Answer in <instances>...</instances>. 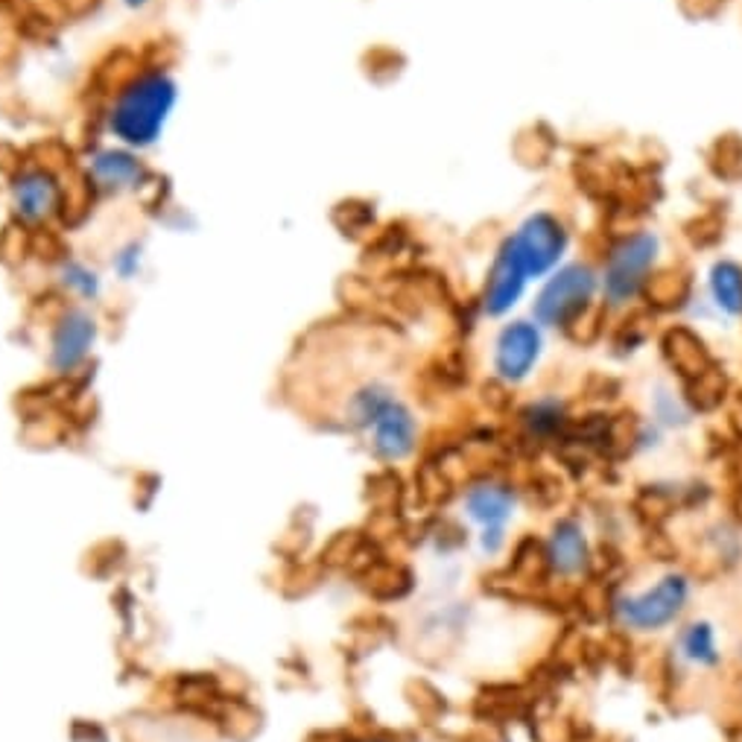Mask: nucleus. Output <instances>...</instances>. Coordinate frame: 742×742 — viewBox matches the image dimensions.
<instances>
[{
  "instance_id": "f257e3e1",
  "label": "nucleus",
  "mask_w": 742,
  "mask_h": 742,
  "mask_svg": "<svg viewBox=\"0 0 742 742\" xmlns=\"http://www.w3.org/2000/svg\"><path fill=\"white\" fill-rule=\"evenodd\" d=\"M179 100L175 76L161 64H147L118 85L106 109V129L114 144L144 153L161 141Z\"/></svg>"
},
{
  "instance_id": "f03ea898",
  "label": "nucleus",
  "mask_w": 742,
  "mask_h": 742,
  "mask_svg": "<svg viewBox=\"0 0 742 742\" xmlns=\"http://www.w3.org/2000/svg\"><path fill=\"white\" fill-rule=\"evenodd\" d=\"M349 422L366 433L372 450L384 462H403L418 441V422L413 410L398 401L392 389L384 384H366L351 394Z\"/></svg>"
},
{
  "instance_id": "7ed1b4c3",
  "label": "nucleus",
  "mask_w": 742,
  "mask_h": 742,
  "mask_svg": "<svg viewBox=\"0 0 742 742\" xmlns=\"http://www.w3.org/2000/svg\"><path fill=\"white\" fill-rule=\"evenodd\" d=\"M693 582L684 573H664L646 591H634L615 599V617L632 632H664L672 623H679L688 611Z\"/></svg>"
},
{
  "instance_id": "20e7f679",
  "label": "nucleus",
  "mask_w": 742,
  "mask_h": 742,
  "mask_svg": "<svg viewBox=\"0 0 742 742\" xmlns=\"http://www.w3.org/2000/svg\"><path fill=\"white\" fill-rule=\"evenodd\" d=\"M467 521L479 526V550L486 556H497L506 547V526L514 518L518 509V491L506 483H477L467 488L465 500H462Z\"/></svg>"
},
{
  "instance_id": "39448f33",
  "label": "nucleus",
  "mask_w": 742,
  "mask_h": 742,
  "mask_svg": "<svg viewBox=\"0 0 742 742\" xmlns=\"http://www.w3.org/2000/svg\"><path fill=\"white\" fill-rule=\"evenodd\" d=\"M10 208L15 220L36 229L53 222L64 208V187L47 167H24L10 182Z\"/></svg>"
},
{
  "instance_id": "423d86ee",
  "label": "nucleus",
  "mask_w": 742,
  "mask_h": 742,
  "mask_svg": "<svg viewBox=\"0 0 742 742\" xmlns=\"http://www.w3.org/2000/svg\"><path fill=\"white\" fill-rule=\"evenodd\" d=\"M594 290L596 278L587 266H564L559 276L552 278L550 284L542 290V295H538V302H535V319H538V325H547V328L568 325L573 316L585 311V304L591 302Z\"/></svg>"
},
{
  "instance_id": "0eeeda50",
  "label": "nucleus",
  "mask_w": 742,
  "mask_h": 742,
  "mask_svg": "<svg viewBox=\"0 0 742 742\" xmlns=\"http://www.w3.org/2000/svg\"><path fill=\"white\" fill-rule=\"evenodd\" d=\"M97 319L85 307H71L56 319L50 330V368L56 375H74L76 368L85 366L97 345Z\"/></svg>"
},
{
  "instance_id": "6e6552de",
  "label": "nucleus",
  "mask_w": 742,
  "mask_h": 742,
  "mask_svg": "<svg viewBox=\"0 0 742 742\" xmlns=\"http://www.w3.org/2000/svg\"><path fill=\"white\" fill-rule=\"evenodd\" d=\"M655 255H658V240L652 234H634V238L623 240L615 248L611 260H608V269H605V295H608V302L623 304L634 299V293L646 281L649 266L655 264Z\"/></svg>"
},
{
  "instance_id": "1a4fd4ad",
  "label": "nucleus",
  "mask_w": 742,
  "mask_h": 742,
  "mask_svg": "<svg viewBox=\"0 0 742 742\" xmlns=\"http://www.w3.org/2000/svg\"><path fill=\"white\" fill-rule=\"evenodd\" d=\"M509 246L514 248V255L526 269V276L542 278L559 264L561 252L568 246V234L561 229V222L552 220L550 214H535L509 240Z\"/></svg>"
},
{
  "instance_id": "9d476101",
  "label": "nucleus",
  "mask_w": 742,
  "mask_h": 742,
  "mask_svg": "<svg viewBox=\"0 0 742 742\" xmlns=\"http://www.w3.org/2000/svg\"><path fill=\"white\" fill-rule=\"evenodd\" d=\"M88 179L97 191L118 196V193L138 191L141 184L147 182V167L135 149L114 144V147H100L88 158Z\"/></svg>"
},
{
  "instance_id": "9b49d317",
  "label": "nucleus",
  "mask_w": 742,
  "mask_h": 742,
  "mask_svg": "<svg viewBox=\"0 0 742 742\" xmlns=\"http://www.w3.org/2000/svg\"><path fill=\"white\" fill-rule=\"evenodd\" d=\"M542 330L530 321H514L497 337L495 372L509 384H521L542 357Z\"/></svg>"
},
{
  "instance_id": "f8f14e48",
  "label": "nucleus",
  "mask_w": 742,
  "mask_h": 742,
  "mask_svg": "<svg viewBox=\"0 0 742 742\" xmlns=\"http://www.w3.org/2000/svg\"><path fill=\"white\" fill-rule=\"evenodd\" d=\"M547 564L556 576L573 579L582 576L591 564V547H587L585 526L576 518H561L552 523L547 535Z\"/></svg>"
},
{
  "instance_id": "ddd939ff",
  "label": "nucleus",
  "mask_w": 742,
  "mask_h": 742,
  "mask_svg": "<svg viewBox=\"0 0 742 742\" xmlns=\"http://www.w3.org/2000/svg\"><path fill=\"white\" fill-rule=\"evenodd\" d=\"M530 276L526 269L514 255V248L506 243L503 252L497 255L495 266H491V276H488L486 287V311L491 316H503L518 304V299L523 295V287H526Z\"/></svg>"
},
{
  "instance_id": "4468645a",
  "label": "nucleus",
  "mask_w": 742,
  "mask_h": 742,
  "mask_svg": "<svg viewBox=\"0 0 742 742\" xmlns=\"http://www.w3.org/2000/svg\"><path fill=\"white\" fill-rule=\"evenodd\" d=\"M679 655L688 660L690 667L710 669L719 664V637L716 629L707 620H696L681 629L679 634Z\"/></svg>"
},
{
  "instance_id": "2eb2a0df",
  "label": "nucleus",
  "mask_w": 742,
  "mask_h": 742,
  "mask_svg": "<svg viewBox=\"0 0 742 742\" xmlns=\"http://www.w3.org/2000/svg\"><path fill=\"white\" fill-rule=\"evenodd\" d=\"M714 302L731 316H742V269L737 264H716L710 276Z\"/></svg>"
},
{
  "instance_id": "dca6fc26",
  "label": "nucleus",
  "mask_w": 742,
  "mask_h": 742,
  "mask_svg": "<svg viewBox=\"0 0 742 742\" xmlns=\"http://www.w3.org/2000/svg\"><path fill=\"white\" fill-rule=\"evenodd\" d=\"M59 281H62L64 290H71V293L85 299V302H94L102 293L100 272L92 269L88 264H83V260H64L62 269H59Z\"/></svg>"
},
{
  "instance_id": "f3484780",
  "label": "nucleus",
  "mask_w": 742,
  "mask_h": 742,
  "mask_svg": "<svg viewBox=\"0 0 742 742\" xmlns=\"http://www.w3.org/2000/svg\"><path fill=\"white\" fill-rule=\"evenodd\" d=\"M561 418H564V406L552 398H544V401L532 403L530 413H526V424H530L532 433L538 436H550L561 427Z\"/></svg>"
},
{
  "instance_id": "a211bd4d",
  "label": "nucleus",
  "mask_w": 742,
  "mask_h": 742,
  "mask_svg": "<svg viewBox=\"0 0 742 742\" xmlns=\"http://www.w3.org/2000/svg\"><path fill=\"white\" fill-rule=\"evenodd\" d=\"M141 260H144V248H141L138 243H126V246L114 255V269H118V276L123 278V281H132V278L141 272Z\"/></svg>"
},
{
  "instance_id": "6ab92c4d",
  "label": "nucleus",
  "mask_w": 742,
  "mask_h": 742,
  "mask_svg": "<svg viewBox=\"0 0 742 742\" xmlns=\"http://www.w3.org/2000/svg\"><path fill=\"white\" fill-rule=\"evenodd\" d=\"M120 3H123V7H129V10H144L149 0H120Z\"/></svg>"
}]
</instances>
